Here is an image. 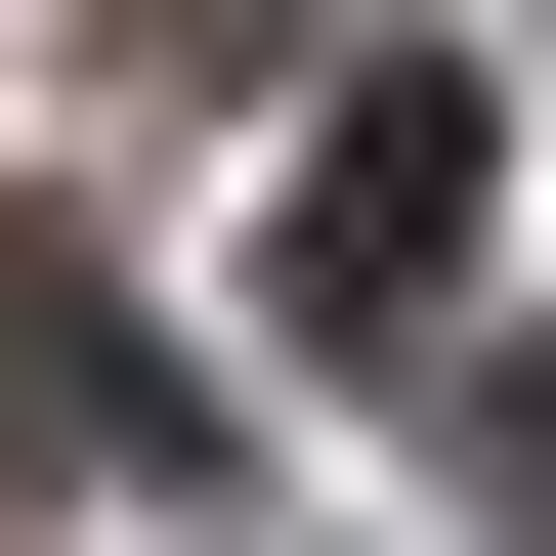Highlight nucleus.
<instances>
[{
	"instance_id": "nucleus-1",
	"label": "nucleus",
	"mask_w": 556,
	"mask_h": 556,
	"mask_svg": "<svg viewBox=\"0 0 556 556\" xmlns=\"http://www.w3.org/2000/svg\"><path fill=\"white\" fill-rule=\"evenodd\" d=\"M300 300H343V343H428V300H471V43H386L343 129H300Z\"/></svg>"
},
{
	"instance_id": "nucleus-2",
	"label": "nucleus",
	"mask_w": 556,
	"mask_h": 556,
	"mask_svg": "<svg viewBox=\"0 0 556 556\" xmlns=\"http://www.w3.org/2000/svg\"><path fill=\"white\" fill-rule=\"evenodd\" d=\"M0 428H43V471H172V343H129L86 257H0Z\"/></svg>"
},
{
	"instance_id": "nucleus-3",
	"label": "nucleus",
	"mask_w": 556,
	"mask_h": 556,
	"mask_svg": "<svg viewBox=\"0 0 556 556\" xmlns=\"http://www.w3.org/2000/svg\"><path fill=\"white\" fill-rule=\"evenodd\" d=\"M86 43H300V0H86Z\"/></svg>"
}]
</instances>
